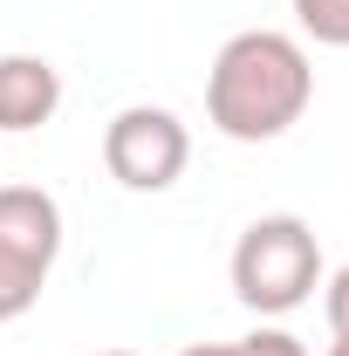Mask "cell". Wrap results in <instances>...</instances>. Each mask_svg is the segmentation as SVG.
<instances>
[{
  "mask_svg": "<svg viewBox=\"0 0 349 356\" xmlns=\"http://www.w3.org/2000/svg\"><path fill=\"white\" fill-rule=\"evenodd\" d=\"M315 69L308 48L281 28H247L206 69V124L233 144H274L308 117Z\"/></svg>",
  "mask_w": 349,
  "mask_h": 356,
  "instance_id": "obj_1",
  "label": "cell"
},
{
  "mask_svg": "<svg viewBox=\"0 0 349 356\" xmlns=\"http://www.w3.org/2000/svg\"><path fill=\"white\" fill-rule=\"evenodd\" d=\"M322 288V240L302 213H261L233 240V295L254 315H295Z\"/></svg>",
  "mask_w": 349,
  "mask_h": 356,
  "instance_id": "obj_2",
  "label": "cell"
},
{
  "mask_svg": "<svg viewBox=\"0 0 349 356\" xmlns=\"http://www.w3.org/2000/svg\"><path fill=\"white\" fill-rule=\"evenodd\" d=\"M55 254H62V206L42 185H0V322H21L42 302Z\"/></svg>",
  "mask_w": 349,
  "mask_h": 356,
  "instance_id": "obj_3",
  "label": "cell"
},
{
  "mask_svg": "<svg viewBox=\"0 0 349 356\" xmlns=\"http://www.w3.org/2000/svg\"><path fill=\"white\" fill-rule=\"evenodd\" d=\"M103 165L124 192H172L192 165V131L165 103H131L103 124Z\"/></svg>",
  "mask_w": 349,
  "mask_h": 356,
  "instance_id": "obj_4",
  "label": "cell"
},
{
  "mask_svg": "<svg viewBox=\"0 0 349 356\" xmlns=\"http://www.w3.org/2000/svg\"><path fill=\"white\" fill-rule=\"evenodd\" d=\"M62 110V69L48 55H0V131H42Z\"/></svg>",
  "mask_w": 349,
  "mask_h": 356,
  "instance_id": "obj_5",
  "label": "cell"
},
{
  "mask_svg": "<svg viewBox=\"0 0 349 356\" xmlns=\"http://www.w3.org/2000/svg\"><path fill=\"white\" fill-rule=\"evenodd\" d=\"M295 7V28L322 48H349V0H288Z\"/></svg>",
  "mask_w": 349,
  "mask_h": 356,
  "instance_id": "obj_6",
  "label": "cell"
},
{
  "mask_svg": "<svg viewBox=\"0 0 349 356\" xmlns=\"http://www.w3.org/2000/svg\"><path fill=\"white\" fill-rule=\"evenodd\" d=\"M178 356H308L288 329H254V336H240V343H192V350Z\"/></svg>",
  "mask_w": 349,
  "mask_h": 356,
  "instance_id": "obj_7",
  "label": "cell"
},
{
  "mask_svg": "<svg viewBox=\"0 0 349 356\" xmlns=\"http://www.w3.org/2000/svg\"><path fill=\"white\" fill-rule=\"evenodd\" d=\"M322 309H329V329H336V336H349V261L329 274V288H322Z\"/></svg>",
  "mask_w": 349,
  "mask_h": 356,
  "instance_id": "obj_8",
  "label": "cell"
},
{
  "mask_svg": "<svg viewBox=\"0 0 349 356\" xmlns=\"http://www.w3.org/2000/svg\"><path fill=\"white\" fill-rule=\"evenodd\" d=\"M329 356H349V336H336V343H329Z\"/></svg>",
  "mask_w": 349,
  "mask_h": 356,
  "instance_id": "obj_9",
  "label": "cell"
},
{
  "mask_svg": "<svg viewBox=\"0 0 349 356\" xmlns=\"http://www.w3.org/2000/svg\"><path fill=\"white\" fill-rule=\"evenodd\" d=\"M103 356H131V350H103Z\"/></svg>",
  "mask_w": 349,
  "mask_h": 356,
  "instance_id": "obj_10",
  "label": "cell"
}]
</instances>
